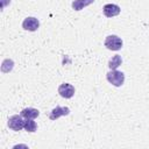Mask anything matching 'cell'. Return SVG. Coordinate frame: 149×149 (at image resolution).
I'll return each instance as SVG.
<instances>
[{
  "label": "cell",
  "instance_id": "cell-1",
  "mask_svg": "<svg viewBox=\"0 0 149 149\" xmlns=\"http://www.w3.org/2000/svg\"><path fill=\"white\" fill-rule=\"evenodd\" d=\"M106 78H107V80H108L112 85H114V86H116V87L121 86V85L125 83V73H123L122 71L111 70V71H108V72L106 73Z\"/></svg>",
  "mask_w": 149,
  "mask_h": 149
},
{
  "label": "cell",
  "instance_id": "cell-2",
  "mask_svg": "<svg viewBox=\"0 0 149 149\" xmlns=\"http://www.w3.org/2000/svg\"><path fill=\"white\" fill-rule=\"evenodd\" d=\"M105 47L109 50L118 51L122 48V40L116 35H108L105 38Z\"/></svg>",
  "mask_w": 149,
  "mask_h": 149
},
{
  "label": "cell",
  "instance_id": "cell-3",
  "mask_svg": "<svg viewBox=\"0 0 149 149\" xmlns=\"http://www.w3.org/2000/svg\"><path fill=\"white\" fill-rule=\"evenodd\" d=\"M8 127L12 129V130H15V132H19L21 130L22 128H24V120H23V116L20 114H15V115H12L8 118Z\"/></svg>",
  "mask_w": 149,
  "mask_h": 149
},
{
  "label": "cell",
  "instance_id": "cell-4",
  "mask_svg": "<svg viewBox=\"0 0 149 149\" xmlns=\"http://www.w3.org/2000/svg\"><path fill=\"white\" fill-rule=\"evenodd\" d=\"M40 27V21L34 16H28L22 22V28L28 31H36Z\"/></svg>",
  "mask_w": 149,
  "mask_h": 149
},
{
  "label": "cell",
  "instance_id": "cell-5",
  "mask_svg": "<svg viewBox=\"0 0 149 149\" xmlns=\"http://www.w3.org/2000/svg\"><path fill=\"white\" fill-rule=\"evenodd\" d=\"M58 93L61 97H63L65 99H70L74 94V87L69 83H63L58 86Z\"/></svg>",
  "mask_w": 149,
  "mask_h": 149
},
{
  "label": "cell",
  "instance_id": "cell-6",
  "mask_svg": "<svg viewBox=\"0 0 149 149\" xmlns=\"http://www.w3.org/2000/svg\"><path fill=\"white\" fill-rule=\"evenodd\" d=\"M102 12H104V15L107 16V17H113V16H116L120 14L121 12V8L115 5V3H107L102 8Z\"/></svg>",
  "mask_w": 149,
  "mask_h": 149
},
{
  "label": "cell",
  "instance_id": "cell-7",
  "mask_svg": "<svg viewBox=\"0 0 149 149\" xmlns=\"http://www.w3.org/2000/svg\"><path fill=\"white\" fill-rule=\"evenodd\" d=\"M70 114V108L69 107H63V106H56L51 112H50V115H49V119L50 120H57L59 116H63V115H69Z\"/></svg>",
  "mask_w": 149,
  "mask_h": 149
},
{
  "label": "cell",
  "instance_id": "cell-8",
  "mask_svg": "<svg viewBox=\"0 0 149 149\" xmlns=\"http://www.w3.org/2000/svg\"><path fill=\"white\" fill-rule=\"evenodd\" d=\"M20 114L24 119H35L40 115V111L36 108H33V107H27V108H23Z\"/></svg>",
  "mask_w": 149,
  "mask_h": 149
},
{
  "label": "cell",
  "instance_id": "cell-9",
  "mask_svg": "<svg viewBox=\"0 0 149 149\" xmlns=\"http://www.w3.org/2000/svg\"><path fill=\"white\" fill-rule=\"evenodd\" d=\"M93 2H94V0H73L71 6H72V8L74 10H81L84 7L90 6Z\"/></svg>",
  "mask_w": 149,
  "mask_h": 149
},
{
  "label": "cell",
  "instance_id": "cell-10",
  "mask_svg": "<svg viewBox=\"0 0 149 149\" xmlns=\"http://www.w3.org/2000/svg\"><path fill=\"white\" fill-rule=\"evenodd\" d=\"M122 64V58L120 55H114L109 61H108V68L111 70H116L120 65Z\"/></svg>",
  "mask_w": 149,
  "mask_h": 149
},
{
  "label": "cell",
  "instance_id": "cell-11",
  "mask_svg": "<svg viewBox=\"0 0 149 149\" xmlns=\"http://www.w3.org/2000/svg\"><path fill=\"white\" fill-rule=\"evenodd\" d=\"M37 128L36 122L34 121V119H26L24 120V129L29 133H34Z\"/></svg>",
  "mask_w": 149,
  "mask_h": 149
}]
</instances>
